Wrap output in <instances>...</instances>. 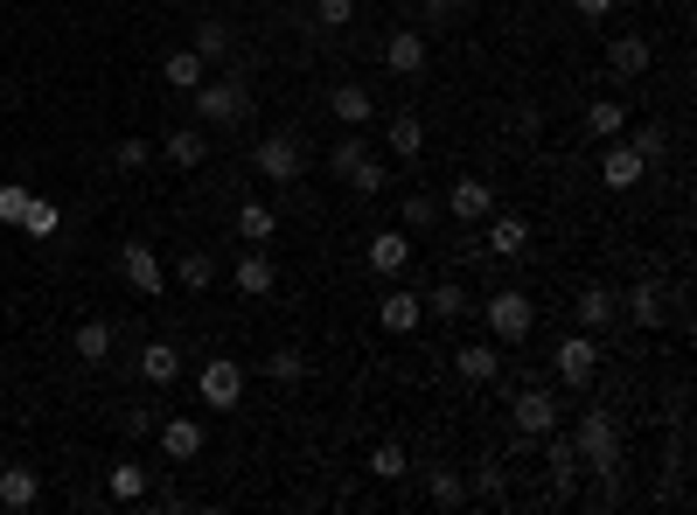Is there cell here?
I'll return each mask as SVG.
<instances>
[{
  "label": "cell",
  "instance_id": "obj_1",
  "mask_svg": "<svg viewBox=\"0 0 697 515\" xmlns=\"http://www.w3.org/2000/svg\"><path fill=\"white\" fill-rule=\"evenodd\" d=\"M189 98H196V119L210 125V133H230V125H245V119H251V84H245V70L202 77Z\"/></svg>",
  "mask_w": 697,
  "mask_h": 515
},
{
  "label": "cell",
  "instance_id": "obj_2",
  "mask_svg": "<svg viewBox=\"0 0 697 515\" xmlns=\"http://www.w3.org/2000/svg\"><path fill=\"white\" fill-rule=\"evenodd\" d=\"M572 446H579V467L586 474H614L621 481V425H614V411H579V432H572Z\"/></svg>",
  "mask_w": 697,
  "mask_h": 515
},
{
  "label": "cell",
  "instance_id": "obj_3",
  "mask_svg": "<svg viewBox=\"0 0 697 515\" xmlns=\"http://www.w3.org/2000/svg\"><path fill=\"white\" fill-rule=\"evenodd\" d=\"M481 306V321H488V342H530V327H537V300L530 293H516V286H502V293H488V300H475Z\"/></svg>",
  "mask_w": 697,
  "mask_h": 515
},
{
  "label": "cell",
  "instance_id": "obj_4",
  "mask_svg": "<svg viewBox=\"0 0 697 515\" xmlns=\"http://www.w3.org/2000/svg\"><path fill=\"white\" fill-rule=\"evenodd\" d=\"M251 168L266 174L272 189H287V182H300L307 174V147H300V133H287V125H279V133H266L251 147Z\"/></svg>",
  "mask_w": 697,
  "mask_h": 515
},
{
  "label": "cell",
  "instance_id": "obj_5",
  "mask_svg": "<svg viewBox=\"0 0 697 515\" xmlns=\"http://www.w3.org/2000/svg\"><path fill=\"white\" fill-rule=\"evenodd\" d=\"M558 418H565V404H558V391H545V383H530V391L509 397V432L516 440H545V432H558Z\"/></svg>",
  "mask_w": 697,
  "mask_h": 515
},
{
  "label": "cell",
  "instance_id": "obj_6",
  "mask_svg": "<svg viewBox=\"0 0 697 515\" xmlns=\"http://www.w3.org/2000/svg\"><path fill=\"white\" fill-rule=\"evenodd\" d=\"M196 397H202V411H238L245 404V363L210 355V363L196 370Z\"/></svg>",
  "mask_w": 697,
  "mask_h": 515
},
{
  "label": "cell",
  "instance_id": "obj_7",
  "mask_svg": "<svg viewBox=\"0 0 697 515\" xmlns=\"http://www.w3.org/2000/svg\"><path fill=\"white\" fill-rule=\"evenodd\" d=\"M551 370H558V383H565V391H586V383L593 376H600V334H565V342L551 349Z\"/></svg>",
  "mask_w": 697,
  "mask_h": 515
},
{
  "label": "cell",
  "instance_id": "obj_8",
  "mask_svg": "<svg viewBox=\"0 0 697 515\" xmlns=\"http://www.w3.org/2000/svg\"><path fill=\"white\" fill-rule=\"evenodd\" d=\"M119 279H126V286H133L140 300H161V286H168L161 258H153V244H140V238H126V244H119Z\"/></svg>",
  "mask_w": 697,
  "mask_h": 515
},
{
  "label": "cell",
  "instance_id": "obj_9",
  "mask_svg": "<svg viewBox=\"0 0 697 515\" xmlns=\"http://www.w3.org/2000/svg\"><path fill=\"white\" fill-rule=\"evenodd\" d=\"M432 49H426V29H391L384 36V70L391 77H426Z\"/></svg>",
  "mask_w": 697,
  "mask_h": 515
},
{
  "label": "cell",
  "instance_id": "obj_10",
  "mask_svg": "<svg viewBox=\"0 0 697 515\" xmlns=\"http://www.w3.org/2000/svg\"><path fill=\"white\" fill-rule=\"evenodd\" d=\"M641 174H649V161L628 140H600V182L607 189H641Z\"/></svg>",
  "mask_w": 697,
  "mask_h": 515
},
{
  "label": "cell",
  "instance_id": "obj_11",
  "mask_svg": "<svg viewBox=\"0 0 697 515\" xmlns=\"http://www.w3.org/2000/svg\"><path fill=\"white\" fill-rule=\"evenodd\" d=\"M447 210H454L460 223H488V216H496V189H488L481 174H460V182L447 189Z\"/></svg>",
  "mask_w": 697,
  "mask_h": 515
},
{
  "label": "cell",
  "instance_id": "obj_12",
  "mask_svg": "<svg viewBox=\"0 0 697 515\" xmlns=\"http://www.w3.org/2000/svg\"><path fill=\"white\" fill-rule=\"evenodd\" d=\"M230 279H238V293H245V300H272L279 265L266 258V244H245V258H238V272H230Z\"/></svg>",
  "mask_w": 697,
  "mask_h": 515
},
{
  "label": "cell",
  "instance_id": "obj_13",
  "mask_svg": "<svg viewBox=\"0 0 697 515\" xmlns=\"http://www.w3.org/2000/svg\"><path fill=\"white\" fill-rule=\"evenodd\" d=\"M621 314H628L635 327H663V321H669V293L656 286V279H635V286L621 293Z\"/></svg>",
  "mask_w": 697,
  "mask_h": 515
},
{
  "label": "cell",
  "instance_id": "obj_14",
  "mask_svg": "<svg viewBox=\"0 0 697 515\" xmlns=\"http://www.w3.org/2000/svg\"><path fill=\"white\" fill-rule=\"evenodd\" d=\"M537 446H545V467H551V487H558V502H565V495H572V481L586 474V467H579V446H572V440H565V432H545V440H537Z\"/></svg>",
  "mask_w": 697,
  "mask_h": 515
},
{
  "label": "cell",
  "instance_id": "obj_15",
  "mask_svg": "<svg viewBox=\"0 0 697 515\" xmlns=\"http://www.w3.org/2000/svg\"><path fill=\"white\" fill-rule=\"evenodd\" d=\"M649 63H656V49L641 42V36H614V42H607V70L621 77V84H635V77H649Z\"/></svg>",
  "mask_w": 697,
  "mask_h": 515
},
{
  "label": "cell",
  "instance_id": "obj_16",
  "mask_svg": "<svg viewBox=\"0 0 697 515\" xmlns=\"http://www.w3.org/2000/svg\"><path fill=\"white\" fill-rule=\"evenodd\" d=\"M42 502V474L36 467H0V508L8 515H29Z\"/></svg>",
  "mask_w": 697,
  "mask_h": 515
},
{
  "label": "cell",
  "instance_id": "obj_17",
  "mask_svg": "<svg viewBox=\"0 0 697 515\" xmlns=\"http://www.w3.org/2000/svg\"><path fill=\"white\" fill-rule=\"evenodd\" d=\"M405 265H411V230H377V238H370V272L398 279Z\"/></svg>",
  "mask_w": 697,
  "mask_h": 515
},
{
  "label": "cell",
  "instance_id": "obj_18",
  "mask_svg": "<svg viewBox=\"0 0 697 515\" xmlns=\"http://www.w3.org/2000/svg\"><path fill=\"white\" fill-rule=\"evenodd\" d=\"M419 321H426V300H419V293H405V286H398V293H384V300H377V327H384V334H411Z\"/></svg>",
  "mask_w": 697,
  "mask_h": 515
},
{
  "label": "cell",
  "instance_id": "obj_19",
  "mask_svg": "<svg viewBox=\"0 0 697 515\" xmlns=\"http://www.w3.org/2000/svg\"><path fill=\"white\" fill-rule=\"evenodd\" d=\"M454 370H460V383H496L502 376V355H496V342H460L454 349Z\"/></svg>",
  "mask_w": 697,
  "mask_h": 515
},
{
  "label": "cell",
  "instance_id": "obj_20",
  "mask_svg": "<svg viewBox=\"0 0 697 515\" xmlns=\"http://www.w3.org/2000/svg\"><path fill=\"white\" fill-rule=\"evenodd\" d=\"M161 153L175 168H202V161H210V125H175V133L161 140Z\"/></svg>",
  "mask_w": 697,
  "mask_h": 515
},
{
  "label": "cell",
  "instance_id": "obj_21",
  "mask_svg": "<svg viewBox=\"0 0 697 515\" xmlns=\"http://www.w3.org/2000/svg\"><path fill=\"white\" fill-rule=\"evenodd\" d=\"M140 376L153 383V391H168V383L182 376V349H175V342H147L140 349Z\"/></svg>",
  "mask_w": 697,
  "mask_h": 515
},
{
  "label": "cell",
  "instance_id": "obj_22",
  "mask_svg": "<svg viewBox=\"0 0 697 515\" xmlns=\"http://www.w3.org/2000/svg\"><path fill=\"white\" fill-rule=\"evenodd\" d=\"M384 140H391V153H398V161H419V153H426V119H419V112H391Z\"/></svg>",
  "mask_w": 697,
  "mask_h": 515
},
{
  "label": "cell",
  "instance_id": "obj_23",
  "mask_svg": "<svg viewBox=\"0 0 697 515\" xmlns=\"http://www.w3.org/2000/svg\"><path fill=\"white\" fill-rule=\"evenodd\" d=\"M328 112L342 119V125H370V119H377V98H370L364 84H335V91H328Z\"/></svg>",
  "mask_w": 697,
  "mask_h": 515
},
{
  "label": "cell",
  "instance_id": "obj_24",
  "mask_svg": "<svg viewBox=\"0 0 697 515\" xmlns=\"http://www.w3.org/2000/svg\"><path fill=\"white\" fill-rule=\"evenodd\" d=\"M524 251H530L524 216H488V258H524Z\"/></svg>",
  "mask_w": 697,
  "mask_h": 515
},
{
  "label": "cell",
  "instance_id": "obj_25",
  "mask_svg": "<svg viewBox=\"0 0 697 515\" xmlns=\"http://www.w3.org/2000/svg\"><path fill=\"white\" fill-rule=\"evenodd\" d=\"M607 321H621V293H614V286H586V293H579V327L600 334Z\"/></svg>",
  "mask_w": 697,
  "mask_h": 515
},
{
  "label": "cell",
  "instance_id": "obj_26",
  "mask_svg": "<svg viewBox=\"0 0 697 515\" xmlns=\"http://www.w3.org/2000/svg\"><path fill=\"white\" fill-rule=\"evenodd\" d=\"M161 453L175 460V467H189V460L202 453V425H196V418H168V425H161Z\"/></svg>",
  "mask_w": 697,
  "mask_h": 515
},
{
  "label": "cell",
  "instance_id": "obj_27",
  "mask_svg": "<svg viewBox=\"0 0 697 515\" xmlns=\"http://www.w3.org/2000/svg\"><path fill=\"white\" fill-rule=\"evenodd\" d=\"M586 133L593 140H621L628 133V105H621V98H593V105H586Z\"/></svg>",
  "mask_w": 697,
  "mask_h": 515
},
{
  "label": "cell",
  "instance_id": "obj_28",
  "mask_svg": "<svg viewBox=\"0 0 697 515\" xmlns=\"http://www.w3.org/2000/svg\"><path fill=\"white\" fill-rule=\"evenodd\" d=\"M106 487H112V502H147V487H153V474L140 467V460H112V474H106Z\"/></svg>",
  "mask_w": 697,
  "mask_h": 515
},
{
  "label": "cell",
  "instance_id": "obj_29",
  "mask_svg": "<svg viewBox=\"0 0 697 515\" xmlns=\"http://www.w3.org/2000/svg\"><path fill=\"white\" fill-rule=\"evenodd\" d=\"M161 77H168V91H182V98H189V91L202 84V77H210V63H202L196 49H175V57L161 63Z\"/></svg>",
  "mask_w": 697,
  "mask_h": 515
},
{
  "label": "cell",
  "instance_id": "obj_30",
  "mask_svg": "<svg viewBox=\"0 0 697 515\" xmlns=\"http://www.w3.org/2000/svg\"><path fill=\"white\" fill-rule=\"evenodd\" d=\"M21 230H29L36 244H49V238H57V230H63V210H57V202H49V195H29V210H21Z\"/></svg>",
  "mask_w": 697,
  "mask_h": 515
},
{
  "label": "cell",
  "instance_id": "obj_31",
  "mask_svg": "<svg viewBox=\"0 0 697 515\" xmlns=\"http://www.w3.org/2000/svg\"><path fill=\"white\" fill-rule=\"evenodd\" d=\"M419 300H426V314H440V321L475 314V293H468V286H454V279H447V286H432V293H419Z\"/></svg>",
  "mask_w": 697,
  "mask_h": 515
},
{
  "label": "cell",
  "instance_id": "obj_32",
  "mask_svg": "<svg viewBox=\"0 0 697 515\" xmlns=\"http://www.w3.org/2000/svg\"><path fill=\"white\" fill-rule=\"evenodd\" d=\"M426 502L432 508H460L468 502V481H460L454 467H426Z\"/></svg>",
  "mask_w": 697,
  "mask_h": 515
},
{
  "label": "cell",
  "instance_id": "obj_33",
  "mask_svg": "<svg viewBox=\"0 0 697 515\" xmlns=\"http://www.w3.org/2000/svg\"><path fill=\"white\" fill-rule=\"evenodd\" d=\"M364 161H370V140L364 133H342V140H335V153H328V174H335V182H349Z\"/></svg>",
  "mask_w": 697,
  "mask_h": 515
},
{
  "label": "cell",
  "instance_id": "obj_34",
  "mask_svg": "<svg viewBox=\"0 0 697 515\" xmlns=\"http://www.w3.org/2000/svg\"><path fill=\"white\" fill-rule=\"evenodd\" d=\"M175 279H182V293H210V286H217V258H210V251H182Z\"/></svg>",
  "mask_w": 697,
  "mask_h": 515
},
{
  "label": "cell",
  "instance_id": "obj_35",
  "mask_svg": "<svg viewBox=\"0 0 697 515\" xmlns=\"http://www.w3.org/2000/svg\"><path fill=\"white\" fill-rule=\"evenodd\" d=\"M272 230H279L272 202H245V210H238V238L245 244H272Z\"/></svg>",
  "mask_w": 697,
  "mask_h": 515
},
{
  "label": "cell",
  "instance_id": "obj_36",
  "mask_svg": "<svg viewBox=\"0 0 697 515\" xmlns=\"http://www.w3.org/2000/svg\"><path fill=\"white\" fill-rule=\"evenodd\" d=\"M77 355H84L91 370H106L112 363V327L106 321H84V327H77Z\"/></svg>",
  "mask_w": 697,
  "mask_h": 515
},
{
  "label": "cell",
  "instance_id": "obj_37",
  "mask_svg": "<svg viewBox=\"0 0 697 515\" xmlns=\"http://www.w3.org/2000/svg\"><path fill=\"white\" fill-rule=\"evenodd\" d=\"M370 474H377V481H405V474H411V453H405L398 440L370 446Z\"/></svg>",
  "mask_w": 697,
  "mask_h": 515
},
{
  "label": "cell",
  "instance_id": "obj_38",
  "mask_svg": "<svg viewBox=\"0 0 697 515\" xmlns=\"http://www.w3.org/2000/svg\"><path fill=\"white\" fill-rule=\"evenodd\" d=\"M189 49H196L202 63H223L230 57V29H223V21H196V42Z\"/></svg>",
  "mask_w": 697,
  "mask_h": 515
},
{
  "label": "cell",
  "instance_id": "obj_39",
  "mask_svg": "<svg viewBox=\"0 0 697 515\" xmlns=\"http://www.w3.org/2000/svg\"><path fill=\"white\" fill-rule=\"evenodd\" d=\"M460 8H468V0H419V21L432 36H447V29H460Z\"/></svg>",
  "mask_w": 697,
  "mask_h": 515
},
{
  "label": "cell",
  "instance_id": "obj_40",
  "mask_svg": "<svg viewBox=\"0 0 697 515\" xmlns=\"http://www.w3.org/2000/svg\"><path fill=\"white\" fill-rule=\"evenodd\" d=\"M266 376H272V383H300V376H307V355H300V349H272V355H266Z\"/></svg>",
  "mask_w": 697,
  "mask_h": 515
},
{
  "label": "cell",
  "instance_id": "obj_41",
  "mask_svg": "<svg viewBox=\"0 0 697 515\" xmlns=\"http://www.w3.org/2000/svg\"><path fill=\"white\" fill-rule=\"evenodd\" d=\"M398 216H405V230H432V223H440V202H432V195H405Z\"/></svg>",
  "mask_w": 697,
  "mask_h": 515
},
{
  "label": "cell",
  "instance_id": "obj_42",
  "mask_svg": "<svg viewBox=\"0 0 697 515\" xmlns=\"http://www.w3.org/2000/svg\"><path fill=\"white\" fill-rule=\"evenodd\" d=\"M112 161H119L126 174H133V168H147V161H153V140H147V133H126V140L112 147Z\"/></svg>",
  "mask_w": 697,
  "mask_h": 515
},
{
  "label": "cell",
  "instance_id": "obj_43",
  "mask_svg": "<svg viewBox=\"0 0 697 515\" xmlns=\"http://www.w3.org/2000/svg\"><path fill=\"white\" fill-rule=\"evenodd\" d=\"M21 210H29V189L0 182V230H21Z\"/></svg>",
  "mask_w": 697,
  "mask_h": 515
},
{
  "label": "cell",
  "instance_id": "obj_44",
  "mask_svg": "<svg viewBox=\"0 0 697 515\" xmlns=\"http://www.w3.org/2000/svg\"><path fill=\"white\" fill-rule=\"evenodd\" d=\"M628 147L641 153V161H663V153H669V133H663V125H635Z\"/></svg>",
  "mask_w": 697,
  "mask_h": 515
},
{
  "label": "cell",
  "instance_id": "obj_45",
  "mask_svg": "<svg viewBox=\"0 0 697 515\" xmlns=\"http://www.w3.org/2000/svg\"><path fill=\"white\" fill-rule=\"evenodd\" d=\"M315 21H321L328 36H335V29H349V21H356V0H315Z\"/></svg>",
  "mask_w": 697,
  "mask_h": 515
},
{
  "label": "cell",
  "instance_id": "obj_46",
  "mask_svg": "<svg viewBox=\"0 0 697 515\" xmlns=\"http://www.w3.org/2000/svg\"><path fill=\"white\" fill-rule=\"evenodd\" d=\"M349 189H364V195H377V189H391V168H384V161H364V168H356V174H349Z\"/></svg>",
  "mask_w": 697,
  "mask_h": 515
},
{
  "label": "cell",
  "instance_id": "obj_47",
  "mask_svg": "<svg viewBox=\"0 0 697 515\" xmlns=\"http://www.w3.org/2000/svg\"><path fill=\"white\" fill-rule=\"evenodd\" d=\"M502 481H509V474H502V460H481L468 487H475V495H502Z\"/></svg>",
  "mask_w": 697,
  "mask_h": 515
},
{
  "label": "cell",
  "instance_id": "obj_48",
  "mask_svg": "<svg viewBox=\"0 0 697 515\" xmlns=\"http://www.w3.org/2000/svg\"><path fill=\"white\" fill-rule=\"evenodd\" d=\"M509 133H516V140H537V133H545V119H537V105H516V112H509Z\"/></svg>",
  "mask_w": 697,
  "mask_h": 515
},
{
  "label": "cell",
  "instance_id": "obj_49",
  "mask_svg": "<svg viewBox=\"0 0 697 515\" xmlns=\"http://www.w3.org/2000/svg\"><path fill=\"white\" fill-rule=\"evenodd\" d=\"M119 432H126V440H147V432H153V411H119Z\"/></svg>",
  "mask_w": 697,
  "mask_h": 515
},
{
  "label": "cell",
  "instance_id": "obj_50",
  "mask_svg": "<svg viewBox=\"0 0 697 515\" xmlns=\"http://www.w3.org/2000/svg\"><path fill=\"white\" fill-rule=\"evenodd\" d=\"M572 8H579V21H607L614 8H621V0H572Z\"/></svg>",
  "mask_w": 697,
  "mask_h": 515
},
{
  "label": "cell",
  "instance_id": "obj_51",
  "mask_svg": "<svg viewBox=\"0 0 697 515\" xmlns=\"http://www.w3.org/2000/svg\"><path fill=\"white\" fill-rule=\"evenodd\" d=\"M0 133H8V119H0Z\"/></svg>",
  "mask_w": 697,
  "mask_h": 515
}]
</instances>
